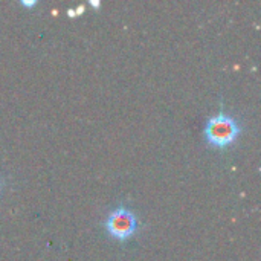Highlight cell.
<instances>
[{"label":"cell","instance_id":"cell-1","mask_svg":"<svg viewBox=\"0 0 261 261\" xmlns=\"http://www.w3.org/2000/svg\"><path fill=\"white\" fill-rule=\"evenodd\" d=\"M205 139L214 148L231 147L242 135V125L232 116L225 112H219L216 116L210 118L205 124Z\"/></svg>","mask_w":261,"mask_h":261},{"label":"cell","instance_id":"cell-2","mask_svg":"<svg viewBox=\"0 0 261 261\" xmlns=\"http://www.w3.org/2000/svg\"><path fill=\"white\" fill-rule=\"evenodd\" d=\"M104 228L110 237L116 239L118 242H125L130 237H133L136 232L138 217L132 210L125 206H118L106 219Z\"/></svg>","mask_w":261,"mask_h":261},{"label":"cell","instance_id":"cell-3","mask_svg":"<svg viewBox=\"0 0 261 261\" xmlns=\"http://www.w3.org/2000/svg\"><path fill=\"white\" fill-rule=\"evenodd\" d=\"M84 9H86V6H84V5H80V6H78V8H75V9H67V15H69V17L81 15V14L84 12Z\"/></svg>","mask_w":261,"mask_h":261},{"label":"cell","instance_id":"cell-4","mask_svg":"<svg viewBox=\"0 0 261 261\" xmlns=\"http://www.w3.org/2000/svg\"><path fill=\"white\" fill-rule=\"evenodd\" d=\"M21 5L26 6V8H32V6L37 5V2H35V0H29V2H28V0H21Z\"/></svg>","mask_w":261,"mask_h":261},{"label":"cell","instance_id":"cell-5","mask_svg":"<svg viewBox=\"0 0 261 261\" xmlns=\"http://www.w3.org/2000/svg\"><path fill=\"white\" fill-rule=\"evenodd\" d=\"M89 3H90V6H93V8H99V6H101V2H98V0H90Z\"/></svg>","mask_w":261,"mask_h":261}]
</instances>
